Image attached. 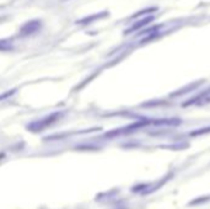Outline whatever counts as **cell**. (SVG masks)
Wrapping results in <instances>:
<instances>
[{"instance_id": "1", "label": "cell", "mask_w": 210, "mask_h": 209, "mask_svg": "<svg viewBox=\"0 0 210 209\" xmlns=\"http://www.w3.org/2000/svg\"><path fill=\"white\" fill-rule=\"evenodd\" d=\"M36 24H37V21H33V22H30V24H27L26 26H24V27H22L21 32H22L24 35H28V33H32V32H35L36 30H38V27H39V26L32 27V26H35Z\"/></svg>"}]
</instances>
